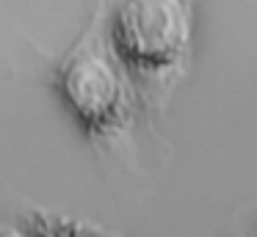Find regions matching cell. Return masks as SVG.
I'll return each instance as SVG.
<instances>
[{
	"mask_svg": "<svg viewBox=\"0 0 257 237\" xmlns=\"http://www.w3.org/2000/svg\"><path fill=\"white\" fill-rule=\"evenodd\" d=\"M254 237H257V231H254Z\"/></svg>",
	"mask_w": 257,
	"mask_h": 237,
	"instance_id": "3957f363",
	"label": "cell"
},
{
	"mask_svg": "<svg viewBox=\"0 0 257 237\" xmlns=\"http://www.w3.org/2000/svg\"><path fill=\"white\" fill-rule=\"evenodd\" d=\"M58 86L78 121L94 135H108L127 119L124 77L100 44L72 50L58 69Z\"/></svg>",
	"mask_w": 257,
	"mask_h": 237,
	"instance_id": "7a4b0ae2",
	"label": "cell"
},
{
	"mask_svg": "<svg viewBox=\"0 0 257 237\" xmlns=\"http://www.w3.org/2000/svg\"><path fill=\"white\" fill-rule=\"evenodd\" d=\"M113 50L141 75L169 72L191 44V14L183 0H124L111 22Z\"/></svg>",
	"mask_w": 257,
	"mask_h": 237,
	"instance_id": "6da1fadb",
	"label": "cell"
}]
</instances>
